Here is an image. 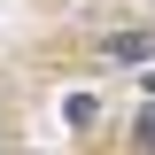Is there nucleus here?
I'll return each mask as SVG.
<instances>
[{
  "mask_svg": "<svg viewBox=\"0 0 155 155\" xmlns=\"http://www.w3.org/2000/svg\"><path fill=\"white\" fill-rule=\"evenodd\" d=\"M140 147H155V101L140 109Z\"/></svg>",
  "mask_w": 155,
  "mask_h": 155,
  "instance_id": "f257e3e1",
  "label": "nucleus"
}]
</instances>
